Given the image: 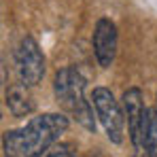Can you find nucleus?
<instances>
[{
	"instance_id": "f257e3e1",
	"label": "nucleus",
	"mask_w": 157,
	"mask_h": 157,
	"mask_svg": "<svg viewBox=\"0 0 157 157\" xmlns=\"http://www.w3.org/2000/svg\"><path fill=\"white\" fill-rule=\"evenodd\" d=\"M68 117L62 113H43L32 117L24 128L2 134L4 157H43L68 132Z\"/></svg>"
},
{
	"instance_id": "f03ea898",
	"label": "nucleus",
	"mask_w": 157,
	"mask_h": 157,
	"mask_svg": "<svg viewBox=\"0 0 157 157\" xmlns=\"http://www.w3.org/2000/svg\"><path fill=\"white\" fill-rule=\"evenodd\" d=\"M53 91H55L57 102L70 117H75L87 132L96 130L94 104L89 100H85V78L75 66H66L55 72Z\"/></svg>"
},
{
	"instance_id": "7ed1b4c3",
	"label": "nucleus",
	"mask_w": 157,
	"mask_h": 157,
	"mask_svg": "<svg viewBox=\"0 0 157 157\" xmlns=\"http://www.w3.org/2000/svg\"><path fill=\"white\" fill-rule=\"evenodd\" d=\"M121 106L125 113V121H128V132H130L132 149L136 157H149L147 153V138H149V125H151V117L153 113L144 106L142 91L138 87L125 89Z\"/></svg>"
},
{
	"instance_id": "20e7f679",
	"label": "nucleus",
	"mask_w": 157,
	"mask_h": 157,
	"mask_svg": "<svg viewBox=\"0 0 157 157\" xmlns=\"http://www.w3.org/2000/svg\"><path fill=\"white\" fill-rule=\"evenodd\" d=\"M91 104L100 125L104 128L106 138L113 144H121L125 134V113H123V106L115 100L113 91L106 87H96L91 91Z\"/></svg>"
},
{
	"instance_id": "39448f33",
	"label": "nucleus",
	"mask_w": 157,
	"mask_h": 157,
	"mask_svg": "<svg viewBox=\"0 0 157 157\" xmlns=\"http://www.w3.org/2000/svg\"><path fill=\"white\" fill-rule=\"evenodd\" d=\"M15 68L19 83L28 87L38 85L45 77V55L32 36H24L15 51Z\"/></svg>"
},
{
	"instance_id": "423d86ee",
	"label": "nucleus",
	"mask_w": 157,
	"mask_h": 157,
	"mask_svg": "<svg viewBox=\"0 0 157 157\" xmlns=\"http://www.w3.org/2000/svg\"><path fill=\"white\" fill-rule=\"evenodd\" d=\"M91 45H94L96 62L102 68H108L115 62V55H117V26L108 17H102V19L96 21Z\"/></svg>"
},
{
	"instance_id": "0eeeda50",
	"label": "nucleus",
	"mask_w": 157,
	"mask_h": 157,
	"mask_svg": "<svg viewBox=\"0 0 157 157\" xmlns=\"http://www.w3.org/2000/svg\"><path fill=\"white\" fill-rule=\"evenodd\" d=\"M6 106L11 110L13 117H26L34 110V100L28 91V85L19 83V85H13L9 87L6 91Z\"/></svg>"
},
{
	"instance_id": "6e6552de",
	"label": "nucleus",
	"mask_w": 157,
	"mask_h": 157,
	"mask_svg": "<svg viewBox=\"0 0 157 157\" xmlns=\"http://www.w3.org/2000/svg\"><path fill=\"white\" fill-rule=\"evenodd\" d=\"M43 157H77V151H75V144L59 142V144H53Z\"/></svg>"
},
{
	"instance_id": "1a4fd4ad",
	"label": "nucleus",
	"mask_w": 157,
	"mask_h": 157,
	"mask_svg": "<svg viewBox=\"0 0 157 157\" xmlns=\"http://www.w3.org/2000/svg\"><path fill=\"white\" fill-rule=\"evenodd\" d=\"M147 153H149V157H157V115L151 117L149 138H147Z\"/></svg>"
}]
</instances>
